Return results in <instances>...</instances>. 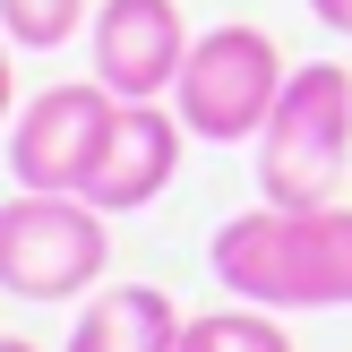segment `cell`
Here are the masks:
<instances>
[{"instance_id": "3", "label": "cell", "mask_w": 352, "mask_h": 352, "mask_svg": "<svg viewBox=\"0 0 352 352\" xmlns=\"http://www.w3.org/2000/svg\"><path fill=\"white\" fill-rule=\"evenodd\" d=\"M112 267V215L69 189H17L0 206V292L17 301H78Z\"/></svg>"}, {"instance_id": "9", "label": "cell", "mask_w": 352, "mask_h": 352, "mask_svg": "<svg viewBox=\"0 0 352 352\" xmlns=\"http://www.w3.org/2000/svg\"><path fill=\"white\" fill-rule=\"evenodd\" d=\"M181 352H292L284 318L258 301H232V309H206V318L181 327Z\"/></svg>"}, {"instance_id": "8", "label": "cell", "mask_w": 352, "mask_h": 352, "mask_svg": "<svg viewBox=\"0 0 352 352\" xmlns=\"http://www.w3.org/2000/svg\"><path fill=\"white\" fill-rule=\"evenodd\" d=\"M181 327L189 318H181V301L164 284H112V292H95L78 309L60 352H181Z\"/></svg>"}, {"instance_id": "5", "label": "cell", "mask_w": 352, "mask_h": 352, "mask_svg": "<svg viewBox=\"0 0 352 352\" xmlns=\"http://www.w3.org/2000/svg\"><path fill=\"white\" fill-rule=\"evenodd\" d=\"M112 86H43L34 103H17L9 120V172L17 189H69V198H86V172H95V146L103 129H112Z\"/></svg>"}, {"instance_id": "13", "label": "cell", "mask_w": 352, "mask_h": 352, "mask_svg": "<svg viewBox=\"0 0 352 352\" xmlns=\"http://www.w3.org/2000/svg\"><path fill=\"white\" fill-rule=\"evenodd\" d=\"M0 352H34V344H26V336H0Z\"/></svg>"}, {"instance_id": "2", "label": "cell", "mask_w": 352, "mask_h": 352, "mask_svg": "<svg viewBox=\"0 0 352 352\" xmlns=\"http://www.w3.org/2000/svg\"><path fill=\"white\" fill-rule=\"evenodd\" d=\"M352 155V69L309 60L284 78L267 129H258V198L267 206H327Z\"/></svg>"}, {"instance_id": "7", "label": "cell", "mask_w": 352, "mask_h": 352, "mask_svg": "<svg viewBox=\"0 0 352 352\" xmlns=\"http://www.w3.org/2000/svg\"><path fill=\"white\" fill-rule=\"evenodd\" d=\"M181 112H164V103H112V129H103L95 146V172H86V198L103 206V215H138V206H155L172 189V172H181Z\"/></svg>"}, {"instance_id": "4", "label": "cell", "mask_w": 352, "mask_h": 352, "mask_svg": "<svg viewBox=\"0 0 352 352\" xmlns=\"http://www.w3.org/2000/svg\"><path fill=\"white\" fill-rule=\"evenodd\" d=\"M284 52H275L267 26H206L198 43H189L181 78H172V112H181L189 138H206V146H250L258 129H267L275 95H284Z\"/></svg>"}, {"instance_id": "10", "label": "cell", "mask_w": 352, "mask_h": 352, "mask_svg": "<svg viewBox=\"0 0 352 352\" xmlns=\"http://www.w3.org/2000/svg\"><path fill=\"white\" fill-rule=\"evenodd\" d=\"M86 0H0V34L26 52H60L69 34H86Z\"/></svg>"}, {"instance_id": "12", "label": "cell", "mask_w": 352, "mask_h": 352, "mask_svg": "<svg viewBox=\"0 0 352 352\" xmlns=\"http://www.w3.org/2000/svg\"><path fill=\"white\" fill-rule=\"evenodd\" d=\"M309 17H318V26H336V34H352V0H309Z\"/></svg>"}, {"instance_id": "6", "label": "cell", "mask_w": 352, "mask_h": 352, "mask_svg": "<svg viewBox=\"0 0 352 352\" xmlns=\"http://www.w3.org/2000/svg\"><path fill=\"white\" fill-rule=\"evenodd\" d=\"M86 43H95V78L120 103H146V95H172L198 34H189L181 0H103L86 17Z\"/></svg>"}, {"instance_id": "11", "label": "cell", "mask_w": 352, "mask_h": 352, "mask_svg": "<svg viewBox=\"0 0 352 352\" xmlns=\"http://www.w3.org/2000/svg\"><path fill=\"white\" fill-rule=\"evenodd\" d=\"M0 120H17V69H9V34H0Z\"/></svg>"}, {"instance_id": "1", "label": "cell", "mask_w": 352, "mask_h": 352, "mask_svg": "<svg viewBox=\"0 0 352 352\" xmlns=\"http://www.w3.org/2000/svg\"><path fill=\"white\" fill-rule=\"evenodd\" d=\"M215 284L258 309H352V206H267L232 215L206 250Z\"/></svg>"}]
</instances>
